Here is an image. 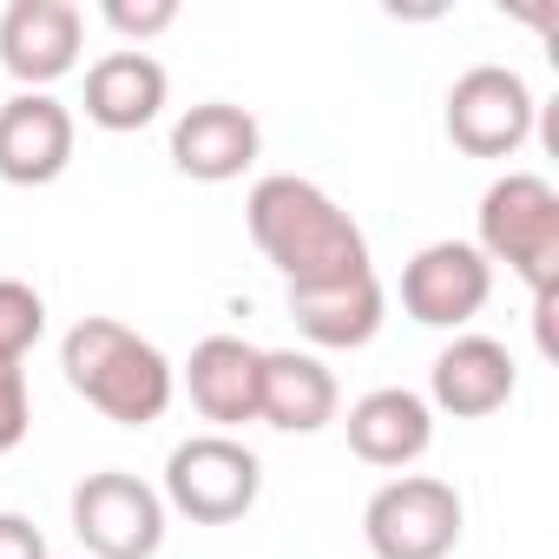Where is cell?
<instances>
[{"label":"cell","mask_w":559,"mask_h":559,"mask_svg":"<svg viewBox=\"0 0 559 559\" xmlns=\"http://www.w3.org/2000/svg\"><path fill=\"white\" fill-rule=\"evenodd\" d=\"M487 263H507L533 297L559 290V191L539 171H507L480 191V243Z\"/></svg>","instance_id":"3"},{"label":"cell","mask_w":559,"mask_h":559,"mask_svg":"<svg viewBox=\"0 0 559 559\" xmlns=\"http://www.w3.org/2000/svg\"><path fill=\"white\" fill-rule=\"evenodd\" d=\"M243 224L257 237V250L284 270L290 290H343L376 276L369 263V237L356 230V217L310 178L297 171H270L250 185Z\"/></svg>","instance_id":"1"},{"label":"cell","mask_w":559,"mask_h":559,"mask_svg":"<svg viewBox=\"0 0 559 559\" xmlns=\"http://www.w3.org/2000/svg\"><path fill=\"white\" fill-rule=\"evenodd\" d=\"M73 112L53 99V93H14L0 99V178L34 191V185H53L67 165H73Z\"/></svg>","instance_id":"10"},{"label":"cell","mask_w":559,"mask_h":559,"mask_svg":"<svg viewBox=\"0 0 559 559\" xmlns=\"http://www.w3.org/2000/svg\"><path fill=\"white\" fill-rule=\"evenodd\" d=\"M185 389H191V408L204 421L237 428V421H257V395H263V349L243 343V336H204L185 362Z\"/></svg>","instance_id":"13"},{"label":"cell","mask_w":559,"mask_h":559,"mask_svg":"<svg viewBox=\"0 0 559 559\" xmlns=\"http://www.w3.org/2000/svg\"><path fill=\"white\" fill-rule=\"evenodd\" d=\"M80 40H86V14L73 0H14L0 14V67L27 93H47L53 80H67L80 67Z\"/></svg>","instance_id":"9"},{"label":"cell","mask_w":559,"mask_h":559,"mask_svg":"<svg viewBox=\"0 0 559 559\" xmlns=\"http://www.w3.org/2000/svg\"><path fill=\"white\" fill-rule=\"evenodd\" d=\"M0 559H47V539L27 513H0Z\"/></svg>","instance_id":"21"},{"label":"cell","mask_w":559,"mask_h":559,"mask_svg":"<svg viewBox=\"0 0 559 559\" xmlns=\"http://www.w3.org/2000/svg\"><path fill=\"white\" fill-rule=\"evenodd\" d=\"M60 369H67V389L86 395V408H99L119 428L158 421L171 408V389H178L165 349L112 317H80L60 343Z\"/></svg>","instance_id":"2"},{"label":"cell","mask_w":559,"mask_h":559,"mask_svg":"<svg viewBox=\"0 0 559 559\" xmlns=\"http://www.w3.org/2000/svg\"><path fill=\"white\" fill-rule=\"evenodd\" d=\"M362 539L376 559H448L461 546V493L435 474H402L369 493Z\"/></svg>","instance_id":"5"},{"label":"cell","mask_w":559,"mask_h":559,"mask_svg":"<svg viewBox=\"0 0 559 559\" xmlns=\"http://www.w3.org/2000/svg\"><path fill=\"white\" fill-rule=\"evenodd\" d=\"M47 336V304L21 276H0V362H27V349Z\"/></svg>","instance_id":"18"},{"label":"cell","mask_w":559,"mask_h":559,"mask_svg":"<svg viewBox=\"0 0 559 559\" xmlns=\"http://www.w3.org/2000/svg\"><path fill=\"white\" fill-rule=\"evenodd\" d=\"M487 297H493V263L461 237L415 250L402 270V310L421 330H467L487 310Z\"/></svg>","instance_id":"8"},{"label":"cell","mask_w":559,"mask_h":559,"mask_svg":"<svg viewBox=\"0 0 559 559\" xmlns=\"http://www.w3.org/2000/svg\"><path fill=\"white\" fill-rule=\"evenodd\" d=\"M106 27L112 34H126V40H152V34H171L178 27V8H171V0H139V8H132V0H106Z\"/></svg>","instance_id":"20"},{"label":"cell","mask_w":559,"mask_h":559,"mask_svg":"<svg viewBox=\"0 0 559 559\" xmlns=\"http://www.w3.org/2000/svg\"><path fill=\"white\" fill-rule=\"evenodd\" d=\"M533 86L513 67H467L448 86V139L467 158H513L533 139Z\"/></svg>","instance_id":"7"},{"label":"cell","mask_w":559,"mask_h":559,"mask_svg":"<svg viewBox=\"0 0 559 559\" xmlns=\"http://www.w3.org/2000/svg\"><path fill=\"white\" fill-rule=\"evenodd\" d=\"M513 356L507 343L493 336H454L441 356H435V376H428V408L454 415V421H480L493 408L513 402Z\"/></svg>","instance_id":"12"},{"label":"cell","mask_w":559,"mask_h":559,"mask_svg":"<svg viewBox=\"0 0 559 559\" xmlns=\"http://www.w3.org/2000/svg\"><path fill=\"white\" fill-rule=\"evenodd\" d=\"M343 428H349L356 461H369V467H415L428 454V441H435V408L415 389H369L349 408Z\"/></svg>","instance_id":"15"},{"label":"cell","mask_w":559,"mask_h":559,"mask_svg":"<svg viewBox=\"0 0 559 559\" xmlns=\"http://www.w3.org/2000/svg\"><path fill=\"white\" fill-rule=\"evenodd\" d=\"M34 428V395H27V369L0 362V454H14Z\"/></svg>","instance_id":"19"},{"label":"cell","mask_w":559,"mask_h":559,"mask_svg":"<svg viewBox=\"0 0 559 559\" xmlns=\"http://www.w3.org/2000/svg\"><path fill=\"white\" fill-rule=\"evenodd\" d=\"M343 408L336 376L310 356V349H263V395H257V421L284 428V435H317L330 428Z\"/></svg>","instance_id":"14"},{"label":"cell","mask_w":559,"mask_h":559,"mask_svg":"<svg viewBox=\"0 0 559 559\" xmlns=\"http://www.w3.org/2000/svg\"><path fill=\"white\" fill-rule=\"evenodd\" d=\"M73 533L93 559H152L165 546V500L139 474H86L73 487Z\"/></svg>","instance_id":"6"},{"label":"cell","mask_w":559,"mask_h":559,"mask_svg":"<svg viewBox=\"0 0 559 559\" xmlns=\"http://www.w3.org/2000/svg\"><path fill=\"white\" fill-rule=\"evenodd\" d=\"M257 145H263L257 119H250L243 106H230V99H204V106H191V112L171 126V165H178L185 178H198V185H230V178H243V171L257 165Z\"/></svg>","instance_id":"11"},{"label":"cell","mask_w":559,"mask_h":559,"mask_svg":"<svg viewBox=\"0 0 559 559\" xmlns=\"http://www.w3.org/2000/svg\"><path fill=\"white\" fill-rule=\"evenodd\" d=\"M257 493H263V461L243 441H230V435H191V441L171 448L158 500L178 507L198 526H230V520H243L257 507Z\"/></svg>","instance_id":"4"},{"label":"cell","mask_w":559,"mask_h":559,"mask_svg":"<svg viewBox=\"0 0 559 559\" xmlns=\"http://www.w3.org/2000/svg\"><path fill=\"white\" fill-rule=\"evenodd\" d=\"M165 93H171L165 67L152 53H139V47L106 53V60L86 67V119L99 132H145L165 112Z\"/></svg>","instance_id":"16"},{"label":"cell","mask_w":559,"mask_h":559,"mask_svg":"<svg viewBox=\"0 0 559 559\" xmlns=\"http://www.w3.org/2000/svg\"><path fill=\"white\" fill-rule=\"evenodd\" d=\"M382 310H389V297H382L376 276L343 284V290H290V317H297V330L317 349H362V343H376Z\"/></svg>","instance_id":"17"}]
</instances>
